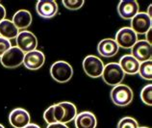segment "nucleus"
<instances>
[{"label":"nucleus","mask_w":152,"mask_h":128,"mask_svg":"<svg viewBox=\"0 0 152 128\" xmlns=\"http://www.w3.org/2000/svg\"><path fill=\"white\" fill-rule=\"evenodd\" d=\"M75 128H96L97 119L95 115L90 111L77 113L74 118Z\"/></svg>","instance_id":"2eb2a0df"},{"label":"nucleus","mask_w":152,"mask_h":128,"mask_svg":"<svg viewBox=\"0 0 152 128\" xmlns=\"http://www.w3.org/2000/svg\"><path fill=\"white\" fill-rule=\"evenodd\" d=\"M18 29L10 19H4L0 22V37L6 39H15L18 35Z\"/></svg>","instance_id":"6ab92c4d"},{"label":"nucleus","mask_w":152,"mask_h":128,"mask_svg":"<svg viewBox=\"0 0 152 128\" xmlns=\"http://www.w3.org/2000/svg\"><path fill=\"white\" fill-rule=\"evenodd\" d=\"M6 17V9L4 8V6L0 3V22L5 19Z\"/></svg>","instance_id":"bb28decb"},{"label":"nucleus","mask_w":152,"mask_h":128,"mask_svg":"<svg viewBox=\"0 0 152 128\" xmlns=\"http://www.w3.org/2000/svg\"><path fill=\"white\" fill-rule=\"evenodd\" d=\"M58 4L54 0H39L36 5L37 14L42 18L49 19L58 13Z\"/></svg>","instance_id":"ddd939ff"},{"label":"nucleus","mask_w":152,"mask_h":128,"mask_svg":"<svg viewBox=\"0 0 152 128\" xmlns=\"http://www.w3.org/2000/svg\"><path fill=\"white\" fill-rule=\"evenodd\" d=\"M115 41L118 47L123 49H131L138 41V35L130 27H122L115 34Z\"/></svg>","instance_id":"6e6552de"},{"label":"nucleus","mask_w":152,"mask_h":128,"mask_svg":"<svg viewBox=\"0 0 152 128\" xmlns=\"http://www.w3.org/2000/svg\"><path fill=\"white\" fill-rule=\"evenodd\" d=\"M119 47L114 39H104L97 45L98 54L104 58H112L118 54Z\"/></svg>","instance_id":"dca6fc26"},{"label":"nucleus","mask_w":152,"mask_h":128,"mask_svg":"<svg viewBox=\"0 0 152 128\" xmlns=\"http://www.w3.org/2000/svg\"><path fill=\"white\" fill-rule=\"evenodd\" d=\"M24 53L17 46H12L0 57V63L6 69H15L22 65Z\"/></svg>","instance_id":"423d86ee"},{"label":"nucleus","mask_w":152,"mask_h":128,"mask_svg":"<svg viewBox=\"0 0 152 128\" xmlns=\"http://www.w3.org/2000/svg\"><path fill=\"white\" fill-rule=\"evenodd\" d=\"M0 128H5V127H4V126H3L2 124H0Z\"/></svg>","instance_id":"2f4dec72"},{"label":"nucleus","mask_w":152,"mask_h":128,"mask_svg":"<svg viewBox=\"0 0 152 128\" xmlns=\"http://www.w3.org/2000/svg\"><path fill=\"white\" fill-rule=\"evenodd\" d=\"M45 56L43 52L41 50H33L27 52L24 54L23 64L26 69L30 70H38L45 65Z\"/></svg>","instance_id":"9b49d317"},{"label":"nucleus","mask_w":152,"mask_h":128,"mask_svg":"<svg viewBox=\"0 0 152 128\" xmlns=\"http://www.w3.org/2000/svg\"><path fill=\"white\" fill-rule=\"evenodd\" d=\"M53 113L56 122L66 124V123L74 121L76 115H77V108L73 103L63 101L54 104Z\"/></svg>","instance_id":"f257e3e1"},{"label":"nucleus","mask_w":152,"mask_h":128,"mask_svg":"<svg viewBox=\"0 0 152 128\" xmlns=\"http://www.w3.org/2000/svg\"><path fill=\"white\" fill-rule=\"evenodd\" d=\"M43 119H45V121L47 123V125L56 122L54 118V113H53V105L49 106L45 111V113H43Z\"/></svg>","instance_id":"b1692460"},{"label":"nucleus","mask_w":152,"mask_h":128,"mask_svg":"<svg viewBox=\"0 0 152 128\" xmlns=\"http://www.w3.org/2000/svg\"><path fill=\"white\" fill-rule=\"evenodd\" d=\"M138 62L142 63L150 61L152 58V46L151 43L145 39H138L137 42L132 46L131 54Z\"/></svg>","instance_id":"9d476101"},{"label":"nucleus","mask_w":152,"mask_h":128,"mask_svg":"<svg viewBox=\"0 0 152 128\" xmlns=\"http://www.w3.org/2000/svg\"><path fill=\"white\" fill-rule=\"evenodd\" d=\"M46 128H69V127L66 124H64V123L55 122V123H52V124H48Z\"/></svg>","instance_id":"a878e982"},{"label":"nucleus","mask_w":152,"mask_h":128,"mask_svg":"<svg viewBox=\"0 0 152 128\" xmlns=\"http://www.w3.org/2000/svg\"><path fill=\"white\" fill-rule=\"evenodd\" d=\"M104 63L102 60L94 55H89L83 60L82 67L85 73L89 77L91 78H98L101 77L103 69H104Z\"/></svg>","instance_id":"39448f33"},{"label":"nucleus","mask_w":152,"mask_h":128,"mask_svg":"<svg viewBox=\"0 0 152 128\" xmlns=\"http://www.w3.org/2000/svg\"><path fill=\"white\" fill-rule=\"evenodd\" d=\"M51 77L58 83H66L73 76V69L66 61H57L50 67Z\"/></svg>","instance_id":"20e7f679"},{"label":"nucleus","mask_w":152,"mask_h":128,"mask_svg":"<svg viewBox=\"0 0 152 128\" xmlns=\"http://www.w3.org/2000/svg\"><path fill=\"white\" fill-rule=\"evenodd\" d=\"M141 99L143 104H145L147 106L152 105V85L148 84L142 88L141 91Z\"/></svg>","instance_id":"412c9836"},{"label":"nucleus","mask_w":152,"mask_h":128,"mask_svg":"<svg viewBox=\"0 0 152 128\" xmlns=\"http://www.w3.org/2000/svg\"><path fill=\"white\" fill-rule=\"evenodd\" d=\"M11 47H12L11 41L0 37V57H1L6 51L9 50Z\"/></svg>","instance_id":"393cba45"},{"label":"nucleus","mask_w":152,"mask_h":128,"mask_svg":"<svg viewBox=\"0 0 152 128\" xmlns=\"http://www.w3.org/2000/svg\"><path fill=\"white\" fill-rule=\"evenodd\" d=\"M140 62H138L132 55H124L119 59L118 65L121 67L123 72L129 75L138 74Z\"/></svg>","instance_id":"a211bd4d"},{"label":"nucleus","mask_w":152,"mask_h":128,"mask_svg":"<svg viewBox=\"0 0 152 128\" xmlns=\"http://www.w3.org/2000/svg\"><path fill=\"white\" fill-rule=\"evenodd\" d=\"M118 15L124 20H131L140 12V5L136 0H121L118 5Z\"/></svg>","instance_id":"f8f14e48"},{"label":"nucleus","mask_w":152,"mask_h":128,"mask_svg":"<svg viewBox=\"0 0 152 128\" xmlns=\"http://www.w3.org/2000/svg\"><path fill=\"white\" fill-rule=\"evenodd\" d=\"M117 128H139V123L134 118L124 117L119 119Z\"/></svg>","instance_id":"4be33fe9"},{"label":"nucleus","mask_w":152,"mask_h":128,"mask_svg":"<svg viewBox=\"0 0 152 128\" xmlns=\"http://www.w3.org/2000/svg\"><path fill=\"white\" fill-rule=\"evenodd\" d=\"M110 97L115 105L125 107L133 101L134 94L129 86L125 84H119L118 86L113 87V89L111 90Z\"/></svg>","instance_id":"f03ea898"},{"label":"nucleus","mask_w":152,"mask_h":128,"mask_svg":"<svg viewBox=\"0 0 152 128\" xmlns=\"http://www.w3.org/2000/svg\"><path fill=\"white\" fill-rule=\"evenodd\" d=\"M152 18L145 12H139L131 19L130 28L137 35H145L151 29Z\"/></svg>","instance_id":"1a4fd4ad"},{"label":"nucleus","mask_w":152,"mask_h":128,"mask_svg":"<svg viewBox=\"0 0 152 128\" xmlns=\"http://www.w3.org/2000/svg\"><path fill=\"white\" fill-rule=\"evenodd\" d=\"M62 3L66 9H69L70 11H76L81 9L85 1L84 0H74V1L73 0H63Z\"/></svg>","instance_id":"5701e85b"},{"label":"nucleus","mask_w":152,"mask_h":128,"mask_svg":"<svg viewBox=\"0 0 152 128\" xmlns=\"http://www.w3.org/2000/svg\"><path fill=\"white\" fill-rule=\"evenodd\" d=\"M139 128H149V127H145V126H142V127H140V126H139Z\"/></svg>","instance_id":"7c9ffc66"},{"label":"nucleus","mask_w":152,"mask_h":128,"mask_svg":"<svg viewBox=\"0 0 152 128\" xmlns=\"http://www.w3.org/2000/svg\"><path fill=\"white\" fill-rule=\"evenodd\" d=\"M146 36H145V37H146V39H145V41L146 42H148L149 43H151V29L148 31V32H147V33L145 34Z\"/></svg>","instance_id":"cd10ccee"},{"label":"nucleus","mask_w":152,"mask_h":128,"mask_svg":"<svg viewBox=\"0 0 152 128\" xmlns=\"http://www.w3.org/2000/svg\"><path fill=\"white\" fill-rule=\"evenodd\" d=\"M151 8H152V5L150 4V5L148 6V11H147V15H148V17H150L151 18V15H152V13H151Z\"/></svg>","instance_id":"c756f323"},{"label":"nucleus","mask_w":152,"mask_h":128,"mask_svg":"<svg viewBox=\"0 0 152 128\" xmlns=\"http://www.w3.org/2000/svg\"><path fill=\"white\" fill-rule=\"evenodd\" d=\"M138 74L140 77L146 81H151L152 79V61H146L140 64Z\"/></svg>","instance_id":"aec40b11"},{"label":"nucleus","mask_w":152,"mask_h":128,"mask_svg":"<svg viewBox=\"0 0 152 128\" xmlns=\"http://www.w3.org/2000/svg\"><path fill=\"white\" fill-rule=\"evenodd\" d=\"M101 77L107 85L115 87L119 84H122L125 77V73L119 67L118 63H109L104 66Z\"/></svg>","instance_id":"7ed1b4c3"},{"label":"nucleus","mask_w":152,"mask_h":128,"mask_svg":"<svg viewBox=\"0 0 152 128\" xmlns=\"http://www.w3.org/2000/svg\"><path fill=\"white\" fill-rule=\"evenodd\" d=\"M24 128H41V127H39L38 124H36V123H29V124H28V125H26Z\"/></svg>","instance_id":"c85d7f7f"},{"label":"nucleus","mask_w":152,"mask_h":128,"mask_svg":"<svg viewBox=\"0 0 152 128\" xmlns=\"http://www.w3.org/2000/svg\"><path fill=\"white\" fill-rule=\"evenodd\" d=\"M33 17L32 14L27 10H19L14 15L12 21L15 25L18 30L24 31L26 28L29 27L32 24Z\"/></svg>","instance_id":"f3484780"},{"label":"nucleus","mask_w":152,"mask_h":128,"mask_svg":"<svg viewBox=\"0 0 152 128\" xmlns=\"http://www.w3.org/2000/svg\"><path fill=\"white\" fill-rule=\"evenodd\" d=\"M9 122L14 128H24L31 122L30 114L23 108H17L9 114Z\"/></svg>","instance_id":"4468645a"},{"label":"nucleus","mask_w":152,"mask_h":128,"mask_svg":"<svg viewBox=\"0 0 152 128\" xmlns=\"http://www.w3.org/2000/svg\"><path fill=\"white\" fill-rule=\"evenodd\" d=\"M15 46L25 54L27 52L37 49L38 39L32 32L24 30L18 33V37L15 38Z\"/></svg>","instance_id":"0eeeda50"}]
</instances>
